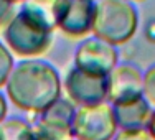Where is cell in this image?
<instances>
[{
  "label": "cell",
  "instance_id": "obj_1",
  "mask_svg": "<svg viewBox=\"0 0 155 140\" xmlns=\"http://www.w3.org/2000/svg\"><path fill=\"white\" fill-rule=\"evenodd\" d=\"M53 27L56 25L51 15V0L48 10L28 0L10 18L5 40L18 54H36L46 50Z\"/></svg>",
  "mask_w": 155,
  "mask_h": 140
},
{
  "label": "cell",
  "instance_id": "obj_2",
  "mask_svg": "<svg viewBox=\"0 0 155 140\" xmlns=\"http://www.w3.org/2000/svg\"><path fill=\"white\" fill-rule=\"evenodd\" d=\"M8 86H30L10 93V97L20 107L38 109L48 106L60 94V78L53 66L43 61H21L12 71Z\"/></svg>",
  "mask_w": 155,
  "mask_h": 140
},
{
  "label": "cell",
  "instance_id": "obj_3",
  "mask_svg": "<svg viewBox=\"0 0 155 140\" xmlns=\"http://www.w3.org/2000/svg\"><path fill=\"white\" fill-rule=\"evenodd\" d=\"M137 30V10L129 0H99L94 8L93 31L107 43H124Z\"/></svg>",
  "mask_w": 155,
  "mask_h": 140
},
{
  "label": "cell",
  "instance_id": "obj_4",
  "mask_svg": "<svg viewBox=\"0 0 155 140\" xmlns=\"http://www.w3.org/2000/svg\"><path fill=\"white\" fill-rule=\"evenodd\" d=\"M94 0H51L54 25L71 36H79L93 30Z\"/></svg>",
  "mask_w": 155,
  "mask_h": 140
},
{
  "label": "cell",
  "instance_id": "obj_5",
  "mask_svg": "<svg viewBox=\"0 0 155 140\" xmlns=\"http://www.w3.org/2000/svg\"><path fill=\"white\" fill-rule=\"evenodd\" d=\"M76 68L96 76H107L117 64V51L101 38H89L76 51Z\"/></svg>",
  "mask_w": 155,
  "mask_h": 140
},
{
  "label": "cell",
  "instance_id": "obj_6",
  "mask_svg": "<svg viewBox=\"0 0 155 140\" xmlns=\"http://www.w3.org/2000/svg\"><path fill=\"white\" fill-rule=\"evenodd\" d=\"M143 76L134 64H119L107 76V96L117 106L129 104L142 97Z\"/></svg>",
  "mask_w": 155,
  "mask_h": 140
},
{
  "label": "cell",
  "instance_id": "obj_7",
  "mask_svg": "<svg viewBox=\"0 0 155 140\" xmlns=\"http://www.w3.org/2000/svg\"><path fill=\"white\" fill-rule=\"evenodd\" d=\"M66 89L79 102L96 104L107 96V76H96L74 68L66 78Z\"/></svg>",
  "mask_w": 155,
  "mask_h": 140
},
{
  "label": "cell",
  "instance_id": "obj_8",
  "mask_svg": "<svg viewBox=\"0 0 155 140\" xmlns=\"http://www.w3.org/2000/svg\"><path fill=\"white\" fill-rule=\"evenodd\" d=\"M12 66H13L12 56L8 54L7 48L0 43V84H3L7 76L12 74Z\"/></svg>",
  "mask_w": 155,
  "mask_h": 140
},
{
  "label": "cell",
  "instance_id": "obj_9",
  "mask_svg": "<svg viewBox=\"0 0 155 140\" xmlns=\"http://www.w3.org/2000/svg\"><path fill=\"white\" fill-rule=\"evenodd\" d=\"M143 93L147 99L155 104V64L150 66L143 76Z\"/></svg>",
  "mask_w": 155,
  "mask_h": 140
},
{
  "label": "cell",
  "instance_id": "obj_10",
  "mask_svg": "<svg viewBox=\"0 0 155 140\" xmlns=\"http://www.w3.org/2000/svg\"><path fill=\"white\" fill-rule=\"evenodd\" d=\"M13 17V2L12 0H0V25L10 21Z\"/></svg>",
  "mask_w": 155,
  "mask_h": 140
},
{
  "label": "cell",
  "instance_id": "obj_11",
  "mask_svg": "<svg viewBox=\"0 0 155 140\" xmlns=\"http://www.w3.org/2000/svg\"><path fill=\"white\" fill-rule=\"evenodd\" d=\"M145 36L150 41H155V18L149 20V23L145 25Z\"/></svg>",
  "mask_w": 155,
  "mask_h": 140
},
{
  "label": "cell",
  "instance_id": "obj_12",
  "mask_svg": "<svg viewBox=\"0 0 155 140\" xmlns=\"http://www.w3.org/2000/svg\"><path fill=\"white\" fill-rule=\"evenodd\" d=\"M13 3H17V2H28V0H12Z\"/></svg>",
  "mask_w": 155,
  "mask_h": 140
}]
</instances>
